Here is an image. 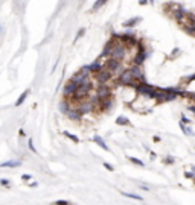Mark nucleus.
<instances>
[{
    "instance_id": "7",
    "label": "nucleus",
    "mask_w": 195,
    "mask_h": 205,
    "mask_svg": "<svg viewBox=\"0 0 195 205\" xmlns=\"http://www.w3.org/2000/svg\"><path fill=\"white\" fill-rule=\"evenodd\" d=\"M146 61V50L145 47L142 46V43H137V50L134 53L133 56V64H136V66H142V64Z\"/></svg>"
},
{
    "instance_id": "10",
    "label": "nucleus",
    "mask_w": 195,
    "mask_h": 205,
    "mask_svg": "<svg viewBox=\"0 0 195 205\" xmlns=\"http://www.w3.org/2000/svg\"><path fill=\"white\" fill-rule=\"evenodd\" d=\"M101 100L102 99H107L111 96V87L107 84H101V85H96V93H95Z\"/></svg>"
},
{
    "instance_id": "29",
    "label": "nucleus",
    "mask_w": 195,
    "mask_h": 205,
    "mask_svg": "<svg viewBox=\"0 0 195 205\" xmlns=\"http://www.w3.org/2000/svg\"><path fill=\"white\" fill-rule=\"evenodd\" d=\"M0 185L8 187V185H9V181H8V179H5V178H2V179H0Z\"/></svg>"
},
{
    "instance_id": "34",
    "label": "nucleus",
    "mask_w": 195,
    "mask_h": 205,
    "mask_svg": "<svg viewBox=\"0 0 195 205\" xmlns=\"http://www.w3.org/2000/svg\"><path fill=\"white\" fill-rule=\"evenodd\" d=\"M21 179H23V181H29L31 179V175H23V176H21Z\"/></svg>"
},
{
    "instance_id": "21",
    "label": "nucleus",
    "mask_w": 195,
    "mask_h": 205,
    "mask_svg": "<svg viewBox=\"0 0 195 205\" xmlns=\"http://www.w3.org/2000/svg\"><path fill=\"white\" fill-rule=\"evenodd\" d=\"M121 195L125 196V198H130V199H136V201H143V198L140 195H133V193H125V191H122Z\"/></svg>"
},
{
    "instance_id": "13",
    "label": "nucleus",
    "mask_w": 195,
    "mask_h": 205,
    "mask_svg": "<svg viewBox=\"0 0 195 205\" xmlns=\"http://www.w3.org/2000/svg\"><path fill=\"white\" fill-rule=\"evenodd\" d=\"M113 105H115V100H113V97L110 96V97L107 99H102L99 102V106H97V111H111Z\"/></svg>"
},
{
    "instance_id": "17",
    "label": "nucleus",
    "mask_w": 195,
    "mask_h": 205,
    "mask_svg": "<svg viewBox=\"0 0 195 205\" xmlns=\"http://www.w3.org/2000/svg\"><path fill=\"white\" fill-rule=\"evenodd\" d=\"M20 166H21V161H18V160L5 161V163L0 164V167H11V169H14V167H20Z\"/></svg>"
},
{
    "instance_id": "6",
    "label": "nucleus",
    "mask_w": 195,
    "mask_h": 205,
    "mask_svg": "<svg viewBox=\"0 0 195 205\" xmlns=\"http://www.w3.org/2000/svg\"><path fill=\"white\" fill-rule=\"evenodd\" d=\"M127 50H128V47L123 44V43L117 41V44L115 46V49H113V53H111L110 58H115V59H117V61H123L125 56H127Z\"/></svg>"
},
{
    "instance_id": "23",
    "label": "nucleus",
    "mask_w": 195,
    "mask_h": 205,
    "mask_svg": "<svg viewBox=\"0 0 195 205\" xmlns=\"http://www.w3.org/2000/svg\"><path fill=\"white\" fill-rule=\"evenodd\" d=\"M63 134H64V135H66L67 138L72 140L73 143H79V138H78L76 135H73V134H70V132H67V131H66V132H63Z\"/></svg>"
},
{
    "instance_id": "15",
    "label": "nucleus",
    "mask_w": 195,
    "mask_h": 205,
    "mask_svg": "<svg viewBox=\"0 0 195 205\" xmlns=\"http://www.w3.org/2000/svg\"><path fill=\"white\" fill-rule=\"evenodd\" d=\"M72 105H73L72 100H69V99L64 97L61 102H59V111H61V114H66V112L70 110V106H72Z\"/></svg>"
},
{
    "instance_id": "1",
    "label": "nucleus",
    "mask_w": 195,
    "mask_h": 205,
    "mask_svg": "<svg viewBox=\"0 0 195 205\" xmlns=\"http://www.w3.org/2000/svg\"><path fill=\"white\" fill-rule=\"evenodd\" d=\"M134 90H136V93L142 94L143 97H146V99H155L157 88H154L153 85H149V84L136 82V85H134Z\"/></svg>"
},
{
    "instance_id": "30",
    "label": "nucleus",
    "mask_w": 195,
    "mask_h": 205,
    "mask_svg": "<svg viewBox=\"0 0 195 205\" xmlns=\"http://www.w3.org/2000/svg\"><path fill=\"white\" fill-rule=\"evenodd\" d=\"M104 167H105L107 170H110V172H113V170H115V167H113L111 164H108V163H104Z\"/></svg>"
},
{
    "instance_id": "25",
    "label": "nucleus",
    "mask_w": 195,
    "mask_h": 205,
    "mask_svg": "<svg viewBox=\"0 0 195 205\" xmlns=\"http://www.w3.org/2000/svg\"><path fill=\"white\" fill-rule=\"evenodd\" d=\"M107 3V0H97V2L93 5V8H91V11H97V9H99L101 6H102V5H105Z\"/></svg>"
},
{
    "instance_id": "11",
    "label": "nucleus",
    "mask_w": 195,
    "mask_h": 205,
    "mask_svg": "<svg viewBox=\"0 0 195 205\" xmlns=\"http://www.w3.org/2000/svg\"><path fill=\"white\" fill-rule=\"evenodd\" d=\"M76 90H78V84L76 82H73V81H69V82L64 85V88H63V94H64V97L66 99H72V96L76 93Z\"/></svg>"
},
{
    "instance_id": "16",
    "label": "nucleus",
    "mask_w": 195,
    "mask_h": 205,
    "mask_svg": "<svg viewBox=\"0 0 195 205\" xmlns=\"http://www.w3.org/2000/svg\"><path fill=\"white\" fill-rule=\"evenodd\" d=\"M140 21H142L140 17H133V18H130L127 21H123L122 26H125V28H133V26H136L137 23H140Z\"/></svg>"
},
{
    "instance_id": "40",
    "label": "nucleus",
    "mask_w": 195,
    "mask_h": 205,
    "mask_svg": "<svg viewBox=\"0 0 195 205\" xmlns=\"http://www.w3.org/2000/svg\"><path fill=\"white\" fill-rule=\"evenodd\" d=\"M0 32H2V26H0Z\"/></svg>"
},
{
    "instance_id": "41",
    "label": "nucleus",
    "mask_w": 195,
    "mask_h": 205,
    "mask_svg": "<svg viewBox=\"0 0 195 205\" xmlns=\"http://www.w3.org/2000/svg\"><path fill=\"white\" fill-rule=\"evenodd\" d=\"M194 182H195V178H194Z\"/></svg>"
},
{
    "instance_id": "12",
    "label": "nucleus",
    "mask_w": 195,
    "mask_h": 205,
    "mask_svg": "<svg viewBox=\"0 0 195 205\" xmlns=\"http://www.w3.org/2000/svg\"><path fill=\"white\" fill-rule=\"evenodd\" d=\"M130 72H131L133 78L136 82H145V74H143V70H142V66H136V64H133L131 67H130Z\"/></svg>"
},
{
    "instance_id": "4",
    "label": "nucleus",
    "mask_w": 195,
    "mask_h": 205,
    "mask_svg": "<svg viewBox=\"0 0 195 205\" xmlns=\"http://www.w3.org/2000/svg\"><path fill=\"white\" fill-rule=\"evenodd\" d=\"M73 105L76 106V110H78L82 116L90 114V112H93V111H95V106H93V104H91V102L89 100V97H85V99L79 100V102H75Z\"/></svg>"
},
{
    "instance_id": "27",
    "label": "nucleus",
    "mask_w": 195,
    "mask_h": 205,
    "mask_svg": "<svg viewBox=\"0 0 195 205\" xmlns=\"http://www.w3.org/2000/svg\"><path fill=\"white\" fill-rule=\"evenodd\" d=\"M84 34H85V29H84V28H82V29H79V30H78V34H76V38H75V41H76V40H79V38H81V37H82Z\"/></svg>"
},
{
    "instance_id": "35",
    "label": "nucleus",
    "mask_w": 195,
    "mask_h": 205,
    "mask_svg": "<svg viewBox=\"0 0 195 205\" xmlns=\"http://www.w3.org/2000/svg\"><path fill=\"white\" fill-rule=\"evenodd\" d=\"M148 2H149V0H140V2H139V5H146Z\"/></svg>"
},
{
    "instance_id": "26",
    "label": "nucleus",
    "mask_w": 195,
    "mask_h": 205,
    "mask_svg": "<svg viewBox=\"0 0 195 205\" xmlns=\"http://www.w3.org/2000/svg\"><path fill=\"white\" fill-rule=\"evenodd\" d=\"M53 205H70L69 201H64V199H61V201H55L53 202Z\"/></svg>"
},
{
    "instance_id": "36",
    "label": "nucleus",
    "mask_w": 195,
    "mask_h": 205,
    "mask_svg": "<svg viewBox=\"0 0 195 205\" xmlns=\"http://www.w3.org/2000/svg\"><path fill=\"white\" fill-rule=\"evenodd\" d=\"M140 188H142V190H146V191L149 190V187H146V185H140Z\"/></svg>"
},
{
    "instance_id": "2",
    "label": "nucleus",
    "mask_w": 195,
    "mask_h": 205,
    "mask_svg": "<svg viewBox=\"0 0 195 205\" xmlns=\"http://www.w3.org/2000/svg\"><path fill=\"white\" fill-rule=\"evenodd\" d=\"M123 61H117V59L115 58H108L107 61L104 62V67L107 70H110V72L113 73V76H119L123 70H125V67H123Z\"/></svg>"
},
{
    "instance_id": "28",
    "label": "nucleus",
    "mask_w": 195,
    "mask_h": 205,
    "mask_svg": "<svg viewBox=\"0 0 195 205\" xmlns=\"http://www.w3.org/2000/svg\"><path fill=\"white\" fill-rule=\"evenodd\" d=\"M180 122H181V123H185V125H191V123H192V122H191V120H189V118H186L185 116H181V118H180Z\"/></svg>"
},
{
    "instance_id": "39",
    "label": "nucleus",
    "mask_w": 195,
    "mask_h": 205,
    "mask_svg": "<svg viewBox=\"0 0 195 205\" xmlns=\"http://www.w3.org/2000/svg\"><path fill=\"white\" fill-rule=\"evenodd\" d=\"M192 173H194V175H195V166H194V167H192Z\"/></svg>"
},
{
    "instance_id": "32",
    "label": "nucleus",
    "mask_w": 195,
    "mask_h": 205,
    "mask_svg": "<svg viewBox=\"0 0 195 205\" xmlns=\"http://www.w3.org/2000/svg\"><path fill=\"white\" fill-rule=\"evenodd\" d=\"M29 149L32 150V152H37V149L34 147V143H32V140H29Z\"/></svg>"
},
{
    "instance_id": "20",
    "label": "nucleus",
    "mask_w": 195,
    "mask_h": 205,
    "mask_svg": "<svg viewBox=\"0 0 195 205\" xmlns=\"http://www.w3.org/2000/svg\"><path fill=\"white\" fill-rule=\"evenodd\" d=\"M28 96H29V90H25L23 93H21V96L17 99V102H15V106H20V105L26 100V97H28Z\"/></svg>"
},
{
    "instance_id": "3",
    "label": "nucleus",
    "mask_w": 195,
    "mask_h": 205,
    "mask_svg": "<svg viewBox=\"0 0 195 205\" xmlns=\"http://www.w3.org/2000/svg\"><path fill=\"white\" fill-rule=\"evenodd\" d=\"M117 84L122 85V87H133L136 85V81H134L131 72H130V68H125L123 72L117 76Z\"/></svg>"
},
{
    "instance_id": "33",
    "label": "nucleus",
    "mask_w": 195,
    "mask_h": 205,
    "mask_svg": "<svg viewBox=\"0 0 195 205\" xmlns=\"http://www.w3.org/2000/svg\"><path fill=\"white\" fill-rule=\"evenodd\" d=\"M187 96H189V99H191V100H194L195 102V91H194V93H186Z\"/></svg>"
},
{
    "instance_id": "24",
    "label": "nucleus",
    "mask_w": 195,
    "mask_h": 205,
    "mask_svg": "<svg viewBox=\"0 0 195 205\" xmlns=\"http://www.w3.org/2000/svg\"><path fill=\"white\" fill-rule=\"evenodd\" d=\"M128 160L131 161L133 164H136V166H140V167H143L145 164H143V161H140V160H137V158H134V156H128Z\"/></svg>"
},
{
    "instance_id": "31",
    "label": "nucleus",
    "mask_w": 195,
    "mask_h": 205,
    "mask_svg": "<svg viewBox=\"0 0 195 205\" xmlns=\"http://www.w3.org/2000/svg\"><path fill=\"white\" fill-rule=\"evenodd\" d=\"M165 163H166V164H172V163H174V158H172V156H166Z\"/></svg>"
},
{
    "instance_id": "18",
    "label": "nucleus",
    "mask_w": 195,
    "mask_h": 205,
    "mask_svg": "<svg viewBox=\"0 0 195 205\" xmlns=\"http://www.w3.org/2000/svg\"><path fill=\"white\" fill-rule=\"evenodd\" d=\"M93 141L97 144V146H101L104 150H107V152H110V147L107 146V144H105V141H104V140H102L99 135H95V137H93Z\"/></svg>"
},
{
    "instance_id": "9",
    "label": "nucleus",
    "mask_w": 195,
    "mask_h": 205,
    "mask_svg": "<svg viewBox=\"0 0 195 205\" xmlns=\"http://www.w3.org/2000/svg\"><path fill=\"white\" fill-rule=\"evenodd\" d=\"M104 68V62L101 61V59H96V61H93L91 64H89V66H84L81 70H84L85 73H90L91 76H93L95 73H97L99 70H102Z\"/></svg>"
},
{
    "instance_id": "19",
    "label": "nucleus",
    "mask_w": 195,
    "mask_h": 205,
    "mask_svg": "<svg viewBox=\"0 0 195 205\" xmlns=\"http://www.w3.org/2000/svg\"><path fill=\"white\" fill-rule=\"evenodd\" d=\"M116 123L117 125H121V126H130L131 123H130V120L125 117V116H119L117 118H116Z\"/></svg>"
},
{
    "instance_id": "22",
    "label": "nucleus",
    "mask_w": 195,
    "mask_h": 205,
    "mask_svg": "<svg viewBox=\"0 0 195 205\" xmlns=\"http://www.w3.org/2000/svg\"><path fill=\"white\" fill-rule=\"evenodd\" d=\"M180 128H181V131L185 132L186 135H194V132H192V129L189 128V125H185V123L180 122Z\"/></svg>"
},
{
    "instance_id": "5",
    "label": "nucleus",
    "mask_w": 195,
    "mask_h": 205,
    "mask_svg": "<svg viewBox=\"0 0 195 205\" xmlns=\"http://www.w3.org/2000/svg\"><path fill=\"white\" fill-rule=\"evenodd\" d=\"M93 78H95V82H96L97 85H101V84H108V82H110V79L113 78V73L110 72V70H107V68L104 67L102 70H99L97 73H95Z\"/></svg>"
},
{
    "instance_id": "38",
    "label": "nucleus",
    "mask_w": 195,
    "mask_h": 205,
    "mask_svg": "<svg viewBox=\"0 0 195 205\" xmlns=\"http://www.w3.org/2000/svg\"><path fill=\"white\" fill-rule=\"evenodd\" d=\"M153 140H154V141L157 143V141H160V137H157V135H154V138H153Z\"/></svg>"
},
{
    "instance_id": "14",
    "label": "nucleus",
    "mask_w": 195,
    "mask_h": 205,
    "mask_svg": "<svg viewBox=\"0 0 195 205\" xmlns=\"http://www.w3.org/2000/svg\"><path fill=\"white\" fill-rule=\"evenodd\" d=\"M66 116L70 118V120H73V122H79L81 117H82V114H81V112L76 110V106H75V105L70 106V110L66 112Z\"/></svg>"
},
{
    "instance_id": "37",
    "label": "nucleus",
    "mask_w": 195,
    "mask_h": 205,
    "mask_svg": "<svg viewBox=\"0 0 195 205\" xmlns=\"http://www.w3.org/2000/svg\"><path fill=\"white\" fill-rule=\"evenodd\" d=\"M189 111H191L192 114H195V106H191V108H189Z\"/></svg>"
},
{
    "instance_id": "8",
    "label": "nucleus",
    "mask_w": 195,
    "mask_h": 205,
    "mask_svg": "<svg viewBox=\"0 0 195 205\" xmlns=\"http://www.w3.org/2000/svg\"><path fill=\"white\" fill-rule=\"evenodd\" d=\"M117 37L116 35H113L111 38H110V41L105 44V47H104V50H102V53H101V59L102 58H105V59H108L111 56V53H113V49H115V46L117 44Z\"/></svg>"
}]
</instances>
